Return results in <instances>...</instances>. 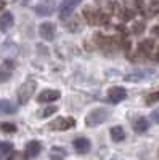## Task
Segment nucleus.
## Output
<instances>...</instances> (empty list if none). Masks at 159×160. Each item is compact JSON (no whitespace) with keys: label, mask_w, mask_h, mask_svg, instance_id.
I'll use <instances>...</instances> for the list:
<instances>
[{"label":"nucleus","mask_w":159,"mask_h":160,"mask_svg":"<svg viewBox=\"0 0 159 160\" xmlns=\"http://www.w3.org/2000/svg\"><path fill=\"white\" fill-rule=\"evenodd\" d=\"M60 96H61V93L58 90H44L37 96V101L39 102H53V101L60 99Z\"/></svg>","instance_id":"nucleus-8"},{"label":"nucleus","mask_w":159,"mask_h":160,"mask_svg":"<svg viewBox=\"0 0 159 160\" xmlns=\"http://www.w3.org/2000/svg\"><path fill=\"white\" fill-rule=\"evenodd\" d=\"M39 34H40V37L44 40H53L55 38V26H53L51 22H42L40 28H39Z\"/></svg>","instance_id":"nucleus-9"},{"label":"nucleus","mask_w":159,"mask_h":160,"mask_svg":"<svg viewBox=\"0 0 159 160\" xmlns=\"http://www.w3.org/2000/svg\"><path fill=\"white\" fill-rule=\"evenodd\" d=\"M7 160H26V155L23 152H18V151H11L8 154Z\"/></svg>","instance_id":"nucleus-21"},{"label":"nucleus","mask_w":159,"mask_h":160,"mask_svg":"<svg viewBox=\"0 0 159 160\" xmlns=\"http://www.w3.org/2000/svg\"><path fill=\"white\" fill-rule=\"evenodd\" d=\"M5 5H7V3H5V0H0V11L5 8Z\"/></svg>","instance_id":"nucleus-28"},{"label":"nucleus","mask_w":159,"mask_h":160,"mask_svg":"<svg viewBox=\"0 0 159 160\" xmlns=\"http://www.w3.org/2000/svg\"><path fill=\"white\" fill-rule=\"evenodd\" d=\"M119 18L124 19V21H129L134 18V11L129 10V8H121V11H119Z\"/></svg>","instance_id":"nucleus-20"},{"label":"nucleus","mask_w":159,"mask_h":160,"mask_svg":"<svg viewBox=\"0 0 159 160\" xmlns=\"http://www.w3.org/2000/svg\"><path fill=\"white\" fill-rule=\"evenodd\" d=\"M13 69H15V62L7 59L2 62V66H0V82H7V80H10L11 74H13Z\"/></svg>","instance_id":"nucleus-7"},{"label":"nucleus","mask_w":159,"mask_h":160,"mask_svg":"<svg viewBox=\"0 0 159 160\" xmlns=\"http://www.w3.org/2000/svg\"><path fill=\"white\" fill-rule=\"evenodd\" d=\"M84 18H85V21H87L90 26L106 24V22H108V16L103 15V13H101V11H98V10L90 8V7H87V8L84 10Z\"/></svg>","instance_id":"nucleus-2"},{"label":"nucleus","mask_w":159,"mask_h":160,"mask_svg":"<svg viewBox=\"0 0 159 160\" xmlns=\"http://www.w3.org/2000/svg\"><path fill=\"white\" fill-rule=\"evenodd\" d=\"M13 151L11 142H0V158H3L5 155H8Z\"/></svg>","instance_id":"nucleus-19"},{"label":"nucleus","mask_w":159,"mask_h":160,"mask_svg":"<svg viewBox=\"0 0 159 160\" xmlns=\"http://www.w3.org/2000/svg\"><path fill=\"white\" fill-rule=\"evenodd\" d=\"M34 91H35V82L34 80H26V82L19 87V90H18V101L21 104H26L32 98Z\"/></svg>","instance_id":"nucleus-3"},{"label":"nucleus","mask_w":159,"mask_h":160,"mask_svg":"<svg viewBox=\"0 0 159 160\" xmlns=\"http://www.w3.org/2000/svg\"><path fill=\"white\" fill-rule=\"evenodd\" d=\"M132 31H134L135 34H141V32L145 31V22H141V21L134 22V26H132Z\"/></svg>","instance_id":"nucleus-25"},{"label":"nucleus","mask_w":159,"mask_h":160,"mask_svg":"<svg viewBox=\"0 0 159 160\" xmlns=\"http://www.w3.org/2000/svg\"><path fill=\"white\" fill-rule=\"evenodd\" d=\"M153 45H154L153 40H150V38L143 40V42L138 45V53H140L141 56H150L151 51H153Z\"/></svg>","instance_id":"nucleus-14"},{"label":"nucleus","mask_w":159,"mask_h":160,"mask_svg":"<svg viewBox=\"0 0 159 160\" xmlns=\"http://www.w3.org/2000/svg\"><path fill=\"white\" fill-rule=\"evenodd\" d=\"M143 15L146 16V18H154V16H157V15H159V0H153L150 5L145 7Z\"/></svg>","instance_id":"nucleus-12"},{"label":"nucleus","mask_w":159,"mask_h":160,"mask_svg":"<svg viewBox=\"0 0 159 160\" xmlns=\"http://www.w3.org/2000/svg\"><path fill=\"white\" fill-rule=\"evenodd\" d=\"M156 59L159 61V50H157V55H156Z\"/></svg>","instance_id":"nucleus-29"},{"label":"nucleus","mask_w":159,"mask_h":160,"mask_svg":"<svg viewBox=\"0 0 159 160\" xmlns=\"http://www.w3.org/2000/svg\"><path fill=\"white\" fill-rule=\"evenodd\" d=\"M50 158L51 160H64L66 158V151L60 146H53L50 149Z\"/></svg>","instance_id":"nucleus-16"},{"label":"nucleus","mask_w":159,"mask_h":160,"mask_svg":"<svg viewBox=\"0 0 159 160\" xmlns=\"http://www.w3.org/2000/svg\"><path fill=\"white\" fill-rule=\"evenodd\" d=\"M72 146H74V149L79 154H87L90 151V148H92V144H90V141L87 138H77V139H74Z\"/></svg>","instance_id":"nucleus-10"},{"label":"nucleus","mask_w":159,"mask_h":160,"mask_svg":"<svg viewBox=\"0 0 159 160\" xmlns=\"http://www.w3.org/2000/svg\"><path fill=\"white\" fill-rule=\"evenodd\" d=\"M13 26V15L8 11H5L2 16H0V29L2 31H7Z\"/></svg>","instance_id":"nucleus-15"},{"label":"nucleus","mask_w":159,"mask_h":160,"mask_svg":"<svg viewBox=\"0 0 159 160\" xmlns=\"http://www.w3.org/2000/svg\"><path fill=\"white\" fill-rule=\"evenodd\" d=\"M151 118H153V122L159 123V109H157V111H154V112L151 114Z\"/></svg>","instance_id":"nucleus-26"},{"label":"nucleus","mask_w":159,"mask_h":160,"mask_svg":"<svg viewBox=\"0 0 159 160\" xmlns=\"http://www.w3.org/2000/svg\"><path fill=\"white\" fill-rule=\"evenodd\" d=\"M55 112H56L55 106H48V108H45V109L40 111V117H50L51 114H55Z\"/></svg>","instance_id":"nucleus-24"},{"label":"nucleus","mask_w":159,"mask_h":160,"mask_svg":"<svg viewBox=\"0 0 159 160\" xmlns=\"http://www.w3.org/2000/svg\"><path fill=\"white\" fill-rule=\"evenodd\" d=\"M108 98H109L111 102L117 104V102H121V101H124L127 98V91L122 87H113L108 91Z\"/></svg>","instance_id":"nucleus-6"},{"label":"nucleus","mask_w":159,"mask_h":160,"mask_svg":"<svg viewBox=\"0 0 159 160\" xmlns=\"http://www.w3.org/2000/svg\"><path fill=\"white\" fill-rule=\"evenodd\" d=\"M0 128H2V131H5V133H15L16 131V125L8 123V122H3L2 125H0Z\"/></svg>","instance_id":"nucleus-22"},{"label":"nucleus","mask_w":159,"mask_h":160,"mask_svg":"<svg viewBox=\"0 0 159 160\" xmlns=\"http://www.w3.org/2000/svg\"><path fill=\"white\" fill-rule=\"evenodd\" d=\"M159 101V91H154V93H150V95L146 96V104H154Z\"/></svg>","instance_id":"nucleus-23"},{"label":"nucleus","mask_w":159,"mask_h":160,"mask_svg":"<svg viewBox=\"0 0 159 160\" xmlns=\"http://www.w3.org/2000/svg\"><path fill=\"white\" fill-rule=\"evenodd\" d=\"M108 117H109V112L106 111V109H93L92 112H88L87 114V117H85V125L87 127H98L100 123H103V122H106L108 120Z\"/></svg>","instance_id":"nucleus-1"},{"label":"nucleus","mask_w":159,"mask_h":160,"mask_svg":"<svg viewBox=\"0 0 159 160\" xmlns=\"http://www.w3.org/2000/svg\"><path fill=\"white\" fill-rule=\"evenodd\" d=\"M151 32H153V35H156V37H159V26H154V28L151 29Z\"/></svg>","instance_id":"nucleus-27"},{"label":"nucleus","mask_w":159,"mask_h":160,"mask_svg":"<svg viewBox=\"0 0 159 160\" xmlns=\"http://www.w3.org/2000/svg\"><path fill=\"white\" fill-rule=\"evenodd\" d=\"M82 3V0H63L61 5H60V18L61 19H68L76 7H79Z\"/></svg>","instance_id":"nucleus-5"},{"label":"nucleus","mask_w":159,"mask_h":160,"mask_svg":"<svg viewBox=\"0 0 159 160\" xmlns=\"http://www.w3.org/2000/svg\"><path fill=\"white\" fill-rule=\"evenodd\" d=\"M148 127H150V123H148V120L145 118V117H138L135 122H134V130L137 133H145V131L148 130Z\"/></svg>","instance_id":"nucleus-17"},{"label":"nucleus","mask_w":159,"mask_h":160,"mask_svg":"<svg viewBox=\"0 0 159 160\" xmlns=\"http://www.w3.org/2000/svg\"><path fill=\"white\" fill-rule=\"evenodd\" d=\"M109 135H111V139H113L114 142H121V141H124V138H125V131H124L122 127L116 125V127H113V128L109 130Z\"/></svg>","instance_id":"nucleus-13"},{"label":"nucleus","mask_w":159,"mask_h":160,"mask_svg":"<svg viewBox=\"0 0 159 160\" xmlns=\"http://www.w3.org/2000/svg\"><path fill=\"white\" fill-rule=\"evenodd\" d=\"M76 125V120L72 117H58L50 123V128L55 131H66Z\"/></svg>","instance_id":"nucleus-4"},{"label":"nucleus","mask_w":159,"mask_h":160,"mask_svg":"<svg viewBox=\"0 0 159 160\" xmlns=\"http://www.w3.org/2000/svg\"><path fill=\"white\" fill-rule=\"evenodd\" d=\"M16 112V106L11 104L10 101L2 99L0 101V114H15Z\"/></svg>","instance_id":"nucleus-18"},{"label":"nucleus","mask_w":159,"mask_h":160,"mask_svg":"<svg viewBox=\"0 0 159 160\" xmlns=\"http://www.w3.org/2000/svg\"><path fill=\"white\" fill-rule=\"evenodd\" d=\"M40 142H37V141H31V142H28V146H26V152H24V155H26V158H34V157H37L39 154H40Z\"/></svg>","instance_id":"nucleus-11"}]
</instances>
